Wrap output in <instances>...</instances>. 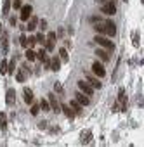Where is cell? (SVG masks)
<instances>
[{"label": "cell", "instance_id": "37", "mask_svg": "<svg viewBox=\"0 0 144 147\" xmlns=\"http://www.w3.org/2000/svg\"><path fill=\"white\" fill-rule=\"evenodd\" d=\"M28 40V45H35L36 44V38H35V35L33 36H30V38H26Z\"/></svg>", "mask_w": 144, "mask_h": 147}, {"label": "cell", "instance_id": "25", "mask_svg": "<svg viewBox=\"0 0 144 147\" xmlns=\"http://www.w3.org/2000/svg\"><path fill=\"white\" fill-rule=\"evenodd\" d=\"M94 30H96L97 33H102V35L106 33V28H104V23H102V21H101V23H96V24H94Z\"/></svg>", "mask_w": 144, "mask_h": 147}, {"label": "cell", "instance_id": "35", "mask_svg": "<svg viewBox=\"0 0 144 147\" xmlns=\"http://www.w3.org/2000/svg\"><path fill=\"white\" fill-rule=\"evenodd\" d=\"M132 44H134V47H139V33H134V38H132Z\"/></svg>", "mask_w": 144, "mask_h": 147}, {"label": "cell", "instance_id": "39", "mask_svg": "<svg viewBox=\"0 0 144 147\" xmlns=\"http://www.w3.org/2000/svg\"><path fill=\"white\" fill-rule=\"evenodd\" d=\"M90 23H94V24H96V23H101V17H92Z\"/></svg>", "mask_w": 144, "mask_h": 147}, {"label": "cell", "instance_id": "4", "mask_svg": "<svg viewBox=\"0 0 144 147\" xmlns=\"http://www.w3.org/2000/svg\"><path fill=\"white\" fill-rule=\"evenodd\" d=\"M101 12L102 14H108V16H113V14H116V7H115L113 2H104L101 5Z\"/></svg>", "mask_w": 144, "mask_h": 147}, {"label": "cell", "instance_id": "2", "mask_svg": "<svg viewBox=\"0 0 144 147\" xmlns=\"http://www.w3.org/2000/svg\"><path fill=\"white\" fill-rule=\"evenodd\" d=\"M47 100H49V106H50V109H52V111H54L56 114H59V113H61V104L57 102L56 95H54V94H49Z\"/></svg>", "mask_w": 144, "mask_h": 147}, {"label": "cell", "instance_id": "40", "mask_svg": "<svg viewBox=\"0 0 144 147\" xmlns=\"http://www.w3.org/2000/svg\"><path fill=\"white\" fill-rule=\"evenodd\" d=\"M16 21H17V19H16V17H14V16H11V19H9V23H11V24H12V26H14V24H16Z\"/></svg>", "mask_w": 144, "mask_h": 147}, {"label": "cell", "instance_id": "42", "mask_svg": "<svg viewBox=\"0 0 144 147\" xmlns=\"http://www.w3.org/2000/svg\"><path fill=\"white\" fill-rule=\"evenodd\" d=\"M2 31H4V24L0 23V35H2Z\"/></svg>", "mask_w": 144, "mask_h": 147}, {"label": "cell", "instance_id": "32", "mask_svg": "<svg viewBox=\"0 0 144 147\" xmlns=\"http://www.w3.org/2000/svg\"><path fill=\"white\" fill-rule=\"evenodd\" d=\"M54 90H56L57 94H64V88H63V85H61L59 81H56V83H54Z\"/></svg>", "mask_w": 144, "mask_h": 147}, {"label": "cell", "instance_id": "33", "mask_svg": "<svg viewBox=\"0 0 144 147\" xmlns=\"http://www.w3.org/2000/svg\"><path fill=\"white\" fill-rule=\"evenodd\" d=\"M19 44H21V47H28V40H26V36H25V35L19 36Z\"/></svg>", "mask_w": 144, "mask_h": 147}, {"label": "cell", "instance_id": "24", "mask_svg": "<svg viewBox=\"0 0 144 147\" xmlns=\"http://www.w3.org/2000/svg\"><path fill=\"white\" fill-rule=\"evenodd\" d=\"M9 11H11V0H4V5H2V14L7 17Z\"/></svg>", "mask_w": 144, "mask_h": 147}, {"label": "cell", "instance_id": "34", "mask_svg": "<svg viewBox=\"0 0 144 147\" xmlns=\"http://www.w3.org/2000/svg\"><path fill=\"white\" fill-rule=\"evenodd\" d=\"M35 38H36V44H45V36H44L42 33H38Z\"/></svg>", "mask_w": 144, "mask_h": 147}, {"label": "cell", "instance_id": "29", "mask_svg": "<svg viewBox=\"0 0 144 147\" xmlns=\"http://www.w3.org/2000/svg\"><path fill=\"white\" fill-rule=\"evenodd\" d=\"M38 106H40V109H42V111H49V109H50V106H49V100H47V99H44L42 102L38 104Z\"/></svg>", "mask_w": 144, "mask_h": 147}, {"label": "cell", "instance_id": "10", "mask_svg": "<svg viewBox=\"0 0 144 147\" xmlns=\"http://www.w3.org/2000/svg\"><path fill=\"white\" fill-rule=\"evenodd\" d=\"M5 102H7V106H14V102H16V90L14 88H9L7 94H5Z\"/></svg>", "mask_w": 144, "mask_h": 147}, {"label": "cell", "instance_id": "6", "mask_svg": "<svg viewBox=\"0 0 144 147\" xmlns=\"http://www.w3.org/2000/svg\"><path fill=\"white\" fill-rule=\"evenodd\" d=\"M78 88L84 92L85 95H89V97H92V94H94V88L89 85L87 81H78Z\"/></svg>", "mask_w": 144, "mask_h": 147}, {"label": "cell", "instance_id": "22", "mask_svg": "<svg viewBox=\"0 0 144 147\" xmlns=\"http://www.w3.org/2000/svg\"><path fill=\"white\" fill-rule=\"evenodd\" d=\"M5 128H7V114L0 113V130H5Z\"/></svg>", "mask_w": 144, "mask_h": 147}, {"label": "cell", "instance_id": "44", "mask_svg": "<svg viewBox=\"0 0 144 147\" xmlns=\"http://www.w3.org/2000/svg\"><path fill=\"white\" fill-rule=\"evenodd\" d=\"M123 2H129V0H123Z\"/></svg>", "mask_w": 144, "mask_h": 147}, {"label": "cell", "instance_id": "30", "mask_svg": "<svg viewBox=\"0 0 144 147\" xmlns=\"http://www.w3.org/2000/svg\"><path fill=\"white\" fill-rule=\"evenodd\" d=\"M38 113H40V106H38V104H33L31 109H30V114H31V116H36Z\"/></svg>", "mask_w": 144, "mask_h": 147}, {"label": "cell", "instance_id": "38", "mask_svg": "<svg viewBox=\"0 0 144 147\" xmlns=\"http://www.w3.org/2000/svg\"><path fill=\"white\" fill-rule=\"evenodd\" d=\"M38 128H40V130H45V128H47V123H45V121H40V123H38Z\"/></svg>", "mask_w": 144, "mask_h": 147}, {"label": "cell", "instance_id": "7", "mask_svg": "<svg viewBox=\"0 0 144 147\" xmlns=\"http://www.w3.org/2000/svg\"><path fill=\"white\" fill-rule=\"evenodd\" d=\"M85 76H87V83H89L92 88H101V87H102V83H101L97 78H94L90 73H85Z\"/></svg>", "mask_w": 144, "mask_h": 147}, {"label": "cell", "instance_id": "23", "mask_svg": "<svg viewBox=\"0 0 144 147\" xmlns=\"http://www.w3.org/2000/svg\"><path fill=\"white\" fill-rule=\"evenodd\" d=\"M96 55H99L104 62H108V61H109V54H108L106 50H101V49H99V50H96Z\"/></svg>", "mask_w": 144, "mask_h": 147}, {"label": "cell", "instance_id": "11", "mask_svg": "<svg viewBox=\"0 0 144 147\" xmlns=\"http://www.w3.org/2000/svg\"><path fill=\"white\" fill-rule=\"evenodd\" d=\"M75 97H76V102H78V104H82V106H89V104H90V99H89V95H85L84 92L76 94Z\"/></svg>", "mask_w": 144, "mask_h": 147}, {"label": "cell", "instance_id": "15", "mask_svg": "<svg viewBox=\"0 0 144 147\" xmlns=\"http://www.w3.org/2000/svg\"><path fill=\"white\" fill-rule=\"evenodd\" d=\"M59 68H61V59H59V57L50 59V62H49V69H50V71H59Z\"/></svg>", "mask_w": 144, "mask_h": 147}, {"label": "cell", "instance_id": "9", "mask_svg": "<svg viewBox=\"0 0 144 147\" xmlns=\"http://www.w3.org/2000/svg\"><path fill=\"white\" fill-rule=\"evenodd\" d=\"M19 11H21V14H19V16H21V21H26L31 16V12H33L31 5H21V9H19Z\"/></svg>", "mask_w": 144, "mask_h": 147}, {"label": "cell", "instance_id": "31", "mask_svg": "<svg viewBox=\"0 0 144 147\" xmlns=\"http://www.w3.org/2000/svg\"><path fill=\"white\" fill-rule=\"evenodd\" d=\"M38 28H40V31H47V19H42L40 23L36 24Z\"/></svg>", "mask_w": 144, "mask_h": 147}, {"label": "cell", "instance_id": "43", "mask_svg": "<svg viewBox=\"0 0 144 147\" xmlns=\"http://www.w3.org/2000/svg\"><path fill=\"white\" fill-rule=\"evenodd\" d=\"M97 2H104V0H97ZM106 2H113V0H106Z\"/></svg>", "mask_w": 144, "mask_h": 147}, {"label": "cell", "instance_id": "20", "mask_svg": "<svg viewBox=\"0 0 144 147\" xmlns=\"http://www.w3.org/2000/svg\"><path fill=\"white\" fill-rule=\"evenodd\" d=\"M25 102L33 104V92H31V88H25Z\"/></svg>", "mask_w": 144, "mask_h": 147}, {"label": "cell", "instance_id": "17", "mask_svg": "<svg viewBox=\"0 0 144 147\" xmlns=\"http://www.w3.org/2000/svg\"><path fill=\"white\" fill-rule=\"evenodd\" d=\"M70 107L75 111V114H82V104H78L76 99H73V100L70 102Z\"/></svg>", "mask_w": 144, "mask_h": 147}, {"label": "cell", "instance_id": "16", "mask_svg": "<svg viewBox=\"0 0 144 147\" xmlns=\"http://www.w3.org/2000/svg\"><path fill=\"white\" fill-rule=\"evenodd\" d=\"M30 21H28V26L25 28V30H28V31H35V28H36V24H38V19L33 16V17H28Z\"/></svg>", "mask_w": 144, "mask_h": 147}, {"label": "cell", "instance_id": "27", "mask_svg": "<svg viewBox=\"0 0 144 147\" xmlns=\"http://www.w3.org/2000/svg\"><path fill=\"white\" fill-rule=\"evenodd\" d=\"M26 59H28V61H31V62H33V61H36V52H35V50H31V49H28V50H26Z\"/></svg>", "mask_w": 144, "mask_h": 147}, {"label": "cell", "instance_id": "19", "mask_svg": "<svg viewBox=\"0 0 144 147\" xmlns=\"http://www.w3.org/2000/svg\"><path fill=\"white\" fill-rule=\"evenodd\" d=\"M36 59H38V61H42V62H45V61L49 59V55H47V50H45V49L38 50V52H36Z\"/></svg>", "mask_w": 144, "mask_h": 147}, {"label": "cell", "instance_id": "8", "mask_svg": "<svg viewBox=\"0 0 144 147\" xmlns=\"http://www.w3.org/2000/svg\"><path fill=\"white\" fill-rule=\"evenodd\" d=\"M80 142L84 144V145L90 144V142H92V132H90V130H84V132L80 133Z\"/></svg>", "mask_w": 144, "mask_h": 147}, {"label": "cell", "instance_id": "14", "mask_svg": "<svg viewBox=\"0 0 144 147\" xmlns=\"http://www.w3.org/2000/svg\"><path fill=\"white\" fill-rule=\"evenodd\" d=\"M0 47H2V54H7V50H9V36H7V33H4V31H2V40H0Z\"/></svg>", "mask_w": 144, "mask_h": 147}, {"label": "cell", "instance_id": "13", "mask_svg": "<svg viewBox=\"0 0 144 147\" xmlns=\"http://www.w3.org/2000/svg\"><path fill=\"white\" fill-rule=\"evenodd\" d=\"M104 28H106V33H108L109 36H115V35H116V24L113 23V21H106V23H104Z\"/></svg>", "mask_w": 144, "mask_h": 147}, {"label": "cell", "instance_id": "12", "mask_svg": "<svg viewBox=\"0 0 144 147\" xmlns=\"http://www.w3.org/2000/svg\"><path fill=\"white\" fill-rule=\"evenodd\" d=\"M92 71H94L97 76H104V74H106V69H104V66H102L101 62H94V64H92Z\"/></svg>", "mask_w": 144, "mask_h": 147}, {"label": "cell", "instance_id": "36", "mask_svg": "<svg viewBox=\"0 0 144 147\" xmlns=\"http://www.w3.org/2000/svg\"><path fill=\"white\" fill-rule=\"evenodd\" d=\"M12 7H14L16 11H19V9H21V0H14V2H12Z\"/></svg>", "mask_w": 144, "mask_h": 147}, {"label": "cell", "instance_id": "21", "mask_svg": "<svg viewBox=\"0 0 144 147\" xmlns=\"http://www.w3.org/2000/svg\"><path fill=\"white\" fill-rule=\"evenodd\" d=\"M14 73H16V57L11 62H7V74H14Z\"/></svg>", "mask_w": 144, "mask_h": 147}, {"label": "cell", "instance_id": "26", "mask_svg": "<svg viewBox=\"0 0 144 147\" xmlns=\"http://www.w3.org/2000/svg\"><path fill=\"white\" fill-rule=\"evenodd\" d=\"M0 74H7V59L0 61Z\"/></svg>", "mask_w": 144, "mask_h": 147}, {"label": "cell", "instance_id": "28", "mask_svg": "<svg viewBox=\"0 0 144 147\" xmlns=\"http://www.w3.org/2000/svg\"><path fill=\"white\" fill-rule=\"evenodd\" d=\"M59 59H63V62H68V52H66V49H59Z\"/></svg>", "mask_w": 144, "mask_h": 147}, {"label": "cell", "instance_id": "41", "mask_svg": "<svg viewBox=\"0 0 144 147\" xmlns=\"http://www.w3.org/2000/svg\"><path fill=\"white\" fill-rule=\"evenodd\" d=\"M57 132H59V127H52L50 128V133H57Z\"/></svg>", "mask_w": 144, "mask_h": 147}, {"label": "cell", "instance_id": "3", "mask_svg": "<svg viewBox=\"0 0 144 147\" xmlns=\"http://www.w3.org/2000/svg\"><path fill=\"white\" fill-rule=\"evenodd\" d=\"M94 42L96 44H99V45H102V47H106V49H115V45H113V42L111 40H108V38H104L102 35H97L96 38H94Z\"/></svg>", "mask_w": 144, "mask_h": 147}, {"label": "cell", "instance_id": "1", "mask_svg": "<svg viewBox=\"0 0 144 147\" xmlns=\"http://www.w3.org/2000/svg\"><path fill=\"white\" fill-rule=\"evenodd\" d=\"M30 73H31V69H30L28 66H23L21 69H19V71L16 73V80H17L19 83H25V81L28 80V76H30Z\"/></svg>", "mask_w": 144, "mask_h": 147}, {"label": "cell", "instance_id": "5", "mask_svg": "<svg viewBox=\"0 0 144 147\" xmlns=\"http://www.w3.org/2000/svg\"><path fill=\"white\" fill-rule=\"evenodd\" d=\"M118 100H120V111L123 113V111H127V104H129V100H127V95H125V90L123 88H120V92H118Z\"/></svg>", "mask_w": 144, "mask_h": 147}, {"label": "cell", "instance_id": "18", "mask_svg": "<svg viewBox=\"0 0 144 147\" xmlns=\"http://www.w3.org/2000/svg\"><path fill=\"white\" fill-rule=\"evenodd\" d=\"M61 111H63V113H64V114H66L70 119H73V118L76 116V114H75V111H73L70 106H61Z\"/></svg>", "mask_w": 144, "mask_h": 147}]
</instances>
